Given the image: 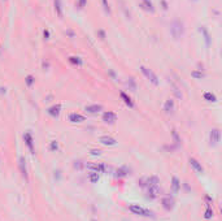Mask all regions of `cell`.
<instances>
[{
	"label": "cell",
	"mask_w": 222,
	"mask_h": 221,
	"mask_svg": "<svg viewBox=\"0 0 222 221\" xmlns=\"http://www.w3.org/2000/svg\"><path fill=\"white\" fill-rule=\"evenodd\" d=\"M170 33H172L174 39H179L183 35V23L178 20L173 21L172 25H170Z\"/></svg>",
	"instance_id": "1"
},
{
	"label": "cell",
	"mask_w": 222,
	"mask_h": 221,
	"mask_svg": "<svg viewBox=\"0 0 222 221\" xmlns=\"http://www.w3.org/2000/svg\"><path fill=\"white\" fill-rule=\"evenodd\" d=\"M99 142L103 143V144H105V146H114L116 144V139H114V138L108 137V135H103V137H100Z\"/></svg>",
	"instance_id": "8"
},
{
	"label": "cell",
	"mask_w": 222,
	"mask_h": 221,
	"mask_svg": "<svg viewBox=\"0 0 222 221\" xmlns=\"http://www.w3.org/2000/svg\"><path fill=\"white\" fill-rule=\"evenodd\" d=\"M24 139H25V142H26L27 147H29L30 151H31V153H34V146H33V137H31V134H30V133H26V134L24 135Z\"/></svg>",
	"instance_id": "12"
},
{
	"label": "cell",
	"mask_w": 222,
	"mask_h": 221,
	"mask_svg": "<svg viewBox=\"0 0 222 221\" xmlns=\"http://www.w3.org/2000/svg\"><path fill=\"white\" fill-rule=\"evenodd\" d=\"M120 95H121V98L123 99V101H125V104H126V105H129V107H130V108H133V107H134V103H133V101H131V99L129 98V96L126 95L125 92H121Z\"/></svg>",
	"instance_id": "18"
},
{
	"label": "cell",
	"mask_w": 222,
	"mask_h": 221,
	"mask_svg": "<svg viewBox=\"0 0 222 221\" xmlns=\"http://www.w3.org/2000/svg\"><path fill=\"white\" fill-rule=\"evenodd\" d=\"M99 34H100V36H101V38H104V31H99Z\"/></svg>",
	"instance_id": "35"
},
{
	"label": "cell",
	"mask_w": 222,
	"mask_h": 221,
	"mask_svg": "<svg viewBox=\"0 0 222 221\" xmlns=\"http://www.w3.org/2000/svg\"><path fill=\"white\" fill-rule=\"evenodd\" d=\"M48 36H50V33H48V30H44V38L48 39Z\"/></svg>",
	"instance_id": "34"
},
{
	"label": "cell",
	"mask_w": 222,
	"mask_h": 221,
	"mask_svg": "<svg viewBox=\"0 0 222 221\" xmlns=\"http://www.w3.org/2000/svg\"><path fill=\"white\" fill-rule=\"evenodd\" d=\"M103 5H104V9H105V12H107V13H110V8H109V5H108L107 0H103Z\"/></svg>",
	"instance_id": "28"
},
{
	"label": "cell",
	"mask_w": 222,
	"mask_h": 221,
	"mask_svg": "<svg viewBox=\"0 0 222 221\" xmlns=\"http://www.w3.org/2000/svg\"><path fill=\"white\" fill-rule=\"evenodd\" d=\"M116 120H117V114L113 113V112H105L103 114V121L107 122V124H113Z\"/></svg>",
	"instance_id": "6"
},
{
	"label": "cell",
	"mask_w": 222,
	"mask_h": 221,
	"mask_svg": "<svg viewBox=\"0 0 222 221\" xmlns=\"http://www.w3.org/2000/svg\"><path fill=\"white\" fill-rule=\"evenodd\" d=\"M200 31L204 34V38H205V42H206V44H209V42H210V39H209V34H208V31H206V29L204 27V26H201L200 27Z\"/></svg>",
	"instance_id": "22"
},
{
	"label": "cell",
	"mask_w": 222,
	"mask_h": 221,
	"mask_svg": "<svg viewBox=\"0 0 222 221\" xmlns=\"http://www.w3.org/2000/svg\"><path fill=\"white\" fill-rule=\"evenodd\" d=\"M140 69H142V72H143V74L146 75V77L153 83V85H159V79H157L156 74H155L151 69H148V68H146V66H142Z\"/></svg>",
	"instance_id": "4"
},
{
	"label": "cell",
	"mask_w": 222,
	"mask_h": 221,
	"mask_svg": "<svg viewBox=\"0 0 222 221\" xmlns=\"http://www.w3.org/2000/svg\"><path fill=\"white\" fill-rule=\"evenodd\" d=\"M142 7H143L146 10L153 12V7H152V3L149 1V0H143V1H142Z\"/></svg>",
	"instance_id": "20"
},
{
	"label": "cell",
	"mask_w": 222,
	"mask_h": 221,
	"mask_svg": "<svg viewBox=\"0 0 222 221\" xmlns=\"http://www.w3.org/2000/svg\"><path fill=\"white\" fill-rule=\"evenodd\" d=\"M212 216H213V209H212V208H208V209L205 211V215H204V217H205V218H210Z\"/></svg>",
	"instance_id": "24"
},
{
	"label": "cell",
	"mask_w": 222,
	"mask_h": 221,
	"mask_svg": "<svg viewBox=\"0 0 222 221\" xmlns=\"http://www.w3.org/2000/svg\"><path fill=\"white\" fill-rule=\"evenodd\" d=\"M33 82H34V78H33V75H27V78H26V83H27V86H31V85H33Z\"/></svg>",
	"instance_id": "27"
},
{
	"label": "cell",
	"mask_w": 222,
	"mask_h": 221,
	"mask_svg": "<svg viewBox=\"0 0 222 221\" xmlns=\"http://www.w3.org/2000/svg\"><path fill=\"white\" fill-rule=\"evenodd\" d=\"M26 161H25L24 157H20V163H18V166H20V170H21V174L25 177V178H29V176H27V169H26Z\"/></svg>",
	"instance_id": "9"
},
{
	"label": "cell",
	"mask_w": 222,
	"mask_h": 221,
	"mask_svg": "<svg viewBox=\"0 0 222 221\" xmlns=\"http://www.w3.org/2000/svg\"><path fill=\"white\" fill-rule=\"evenodd\" d=\"M172 189L174 192H178L180 189V183H179V179L177 178V177H173L172 179Z\"/></svg>",
	"instance_id": "14"
},
{
	"label": "cell",
	"mask_w": 222,
	"mask_h": 221,
	"mask_svg": "<svg viewBox=\"0 0 222 221\" xmlns=\"http://www.w3.org/2000/svg\"><path fill=\"white\" fill-rule=\"evenodd\" d=\"M70 61L74 62V64H78V65L82 64V60L79 59V57H70Z\"/></svg>",
	"instance_id": "26"
},
{
	"label": "cell",
	"mask_w": 222,
	"mask_h": 221,
	"mask_svg": "<svg viewBox=\"0 0 222 221\" xmlns=\"http://www.w3.org/2000/svg\"><path fill=\"white\" fill-rule=\"evenodd\" d=\"M129 85H130V87L133 88V90H135V88H136L135 82H134V79H133V78H130V79H129Z\"/></svg>",
	"instance_id": "30"
},
{
	"label": "cell",
	"mask_w": 222,
	"mask_h": 221,
	"mask_svg": "<svg viewBox=\"0 0 222 221\" xmlns=\"http://www.w3.org/2000/svg\"><path fill=\"white\" fill-rule=\"evenodd\" d=\"M164 111H165V113H172V112L174 111V100L169 99V100L165 101V104H164Z\"/></svg>",
	"instance_id": "11"
},
{
	"label": "cell",
	"mask_w": 222,
	"mask_h": 221,
	"mask_svg": "<svg viewBox=\"0 0 222 221\" xmlns=\"http://www.w3.org/2000/svg\"><path fill=\"white\" fill-rule=\"evenodd\" d=\"M147 190V198H149V199H155V198L159 196L160 191H161V189H160V185H156V186H148L146 187Z\"/></svg>",
	"instance_id": "3"
},
{
	"label": "cell",
	"mask_w": 222,
	"mask_h": 221,
	"mask_svg": "<svg viewBox=\"0 0 222 221\" xmlns=\"http://www.w3.org/2000/svg\"><path fill=\"white\" fill-rule=\"evenodd\" d=\"M60 109H61L60 105H55V107H52V108L48 109V113H50L51 116H53V117H57L59 113H60Z\"/></svg>",
	"instance_id": "16"
},
{
	"label": "cell",
	"mask_w": 222,
	"mask_h": 221,
	"mask_svg": "<svg viewBox=\"0 0 222 221\" xmlns=\"http://www.w3.org/2000/svg\"><path fill=\"white\" fill-rule=\"evenodd\" d=\"M50 148H51V151H56L59 148V144H57V142L56 140H52L51 142V146H50Z\"/></svg>",
	"instance_id": "25"
},
{
	"label": "cell",
	"mask_w": 222,
	"mask_h": 221,
	"mask_svg": "<svg viewBox=\"0 0 222 221\" xmlns=\"http://www.w3.org/2000/svg\"><path fill=\"white\" fill-rule=\"evenodd\" d=\"M100 153H101V151L100 150H91V155L92 156H99Z\"/></svg>",
	"instance_id": "31"
},
{
	"label": "cell",
	"mask_w": 222,
	"mask_h": 221,
	"mask_svg": "<svg viewBox=\"0 0 222 221\" xmlns=\"http://www.w3.org/2000/svg\"><path fill=\"white\" fill-rule=\"evenodd\" d=\"M204 99H205V100H208V101H216L217 100L216 95H213V94H210V92H205V94H204Z\"/></svg>",
	"instance_id": "21"
},
{
	"label": "cell",
	"mask_w": 222,
	"mask_h": 221,
	"mask_svg": "<svg viewBox=\"0 0 222 221\" xmlns=\"http://www.w3.org/2000/svg\"><path fill=\"white\" fill-rule=\"evenodd\" d=\"M90 181H91V182H97V181H99V176H97V173L92 172V173L90 174Z\"/></svg>",
	"instance_id": "23"
},
{
	"label": "cell",
	"mask_w": 222,
	"mask_h": 221,
	"mask_svg": "<svg viewBox=\"0 0 222 221\" xmlns=\"http://www.w3.org/2000/svg\"><path fill=\"white\" fill-rule=\"evenodd\" d=\"M69 121H72V122H82V121H84V117L82 116V114H78V113H72L70 116H69Z\"/></svg>",
	"instance_id": "13"
},
{
	"label": "cell",
	"mask_w": 222,
	"mask_h": 221,
	"mask_svg": "<svg viewBox=\"0 0 222 221\" xmlns=\"http://www.w3.org/2000/svg\"><path fill=\"white\" fill-rule=\"evenodd\" d=\"M190 164H191V165H192V168L195 169V170L197 172V173H203V172H204V168H203V166H201V164L199 163V161L196 160V159L191 157V159H190Z\"/></svg>",
	"instance_id": "10"
},
{
	"label": "cell",
	"mask_w": 222,
	"mask_h": 221,
	"mask_svg": "<svg viewBox=\"0 0 222 221\" xmlns=\"http://www.w3.org/2000/svg\"><path fill=\"white\" fill-rule=\"evenodd\" d=\"M219 139H221V131H219L218 129H213L210 131V134H209V140H210V144L212 146H216L217 143L219 142Z\"/></svg>",
	"instance_id": "5"
},
{
	"label": "cell",
	"mask_w": 222,
	"mask_h": 221,
	"mask_svg": "<svg viewBox=\"0 0 222 221\" xmlns=\"http://www.w3.org/2000/svg\"><path fill=\"white\" fill-rule=\"evenodd\" d=\"M129 172H130V169L127 168V166H122V168H120V169H117V176L118 177H125V176H127L129 174Z\"/></svg>",
	"instance_id": "17"
},
{
	"label": "cell",
	"mask_w": 222,
	"mask_h": 221,
	"mask_svg": "<svg viewBox=\"0 0 222 221\" xmlns=\"http://www.w3.org/2000/svg\"><path fill=\"white\" fill-rule=\"evenodd\" d=\"M192 77H195V78H203L204 74H203L201 72H192Z\"/></svg>",
	"instance_id": "29"
},
{
	"label": "cell",
	"mask_w": 222,
	"mask_h": 221,
	"mask_svg": "<svg viewBox=\"0 0 222 221\" xmlns=\"http://www.w3.org/2000/svg\"><path fill=\"white\" fill-rule=\"evenodd\" d=\"M55 9L60 17H63V7H61V0H55Z\"/></svg>",
	"instance_id": "19"
},
{
	"label": "cell",
	"mask_w": 222,
	"mask_h": 221,
	"mask_svg": "<svg viewBox=\"0 0 222 221\" xmlns=\"http://www.w3.org/2000/svg\"><path fill=\"white\" fill-rule=\"evenodd\" d=\"M84 5H86V0H79V3H78V7H79V8H83Z\"/></svg>",
	"instance_id": "32"
},
{
	"label": "cell",
	"mask_w": 222,
	"mask_h": 221,
	"mask_svg": "<svg viewBox=\"0 0 222 221\" xmlns=\"http://www.w3.org/2000/svg\"><path fill=\"white\" fill-rule=\"evenodd\" d=\"M74 166H76V168H81V166H82V161H76Z\"/></svg>",
	"instance_id": "33"
},
{
	"label": "cell",
	"mask_w": 222,
	"mask_h": 221,
	"mask_svg": "<svg viewBox=\"0 0 222 221\" xmlns=\"http://www.w3.org/2000/svg\"><path fill=\"white\" fill-rule=\"evenodd\" d=\"M101 109H103L101 105H89L84 108V111L89 112V113H96V112L101 111Z\"/></svg>",
	"instance_id": "15"
},
{
	"label": "cell",
	"mask_w": 222,
	"mask_h": 221,
	"mask_svg": "<svg viewBox=\"0 0 222 221\" xmlns=\"http://www.w3.org/2000/svg\"><path fill=\"white\" fill-rule=\"evenodd\" d=\"M129 209H130L133 213L139 215V216H146V217H153V216H155L152 211L146 209V208L140 207V205H138V204H131L130 207H129Z\"/></svg>",
	"instance_id": "2"
},
{
	"label": "cell",
	"mask_w": 222,
	"mask_h": 221,
	"mask_svg": "<svg viewBox=\"0 0 222 221\" xmlns=\"http://www.w3.org/2000/svg\"><path fill=\"white\" fill-rule=\"evenodd\" d=\"M162 207H164L166 211L173 209V207H174V200H173V198L165 196L164 199H162Z\"/></svg>",
	"instance_id": "7"
}]
</instances>
